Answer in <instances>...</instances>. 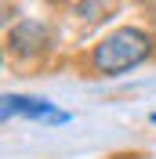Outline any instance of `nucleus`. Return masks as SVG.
<instances>
[{"mask_svg": "<svg viewBox=\"0 0 156 159\" xmlns=\"http://www.w3.org/2000/svg\"><path fill=\"white\" fill-rule=\"evenodd\" d=\"M149 54H153V40H149L142 29H134V25H124V29L109 33V36L95 47L91 61H95L98 72H105V76H120V72L142 65Z\"/></svg>", "mask_w": 156, "mask_h": 159, "instance_id": "1", "label": "nucleus"}, {"mask_svg": "<svg viewBox=\"0 0 156 159\" xmlns=\"http://www.w3.org/2000/svg\"><path fill=\"white\" fill-rule=\"evenodd\" d=\"M44 40H47L44 25H37V22H22L18 29L11 33V47L18 51V54H33V51L44 47Z\"/></svg>", "mask_w": 156, "mask_h": 159, "instance_id": "3", "label": "nucleus"}, {"mask_svg": "<svg viewBox=\"0 0 156 159\" xmlns=\"http://www.w3.org/2000/svg\"><path fill=\"white\" fill-rule=\"evenodd\" d=\"M4 116H33V119H55V123H66V112H55L51 101L40 98H18V94H7L4 98Z\"/></svg>", "mask_w": 156, "mask_h": 159, "instance_id": "2", "label": "nucleus"}]
</instances>
